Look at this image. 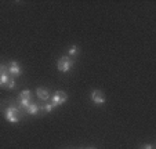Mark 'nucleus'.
I'll list each match as a JSON object with an SVG mask.
<instances>
[{"mask_svg": "<svg viewBox=\"0 0 156 149\" xmlns=\"http://www.w3.org/2000/svg\"><path fill=\"white\" fill-rule=\"evenodd\" d=\"M66 99H68V94L65 93V91H57V93H54V95L51 97V104H53L54 108H55V106H61L62 104L66 102Z\"/></svg>", "mask_w": 156, "mask_h": 149, "instance_id": "nucleus-3", "label": "nucleus"}, {"mask_svg": "<svg viewBox=\"0 0 156 149\" xmlns=\"http://www.w3.org/2000/svg\"><path fill=\"white\" fill-rule=\"evenodd\" d=\"M53 109H54L53 104H46L44 106H40V111H44V112H47V113H50Z\"/></svg>", "mask_w": 156, "mask_h": 149, "instance_id": "nucleus-12", "label": "nucleus"}, {"mask_svg": "<svg viewBox=\"0 0 156 149\" xmlns=\"http://www.w3.org/2000/svg\"><path fill=\"white\" fill-rule=\"evenodd\" d=\"M90 97H91V101L95 105H104L105 104V94L101 90H93Z\"/></svg>", "mask_w": 156, "mask_h": 149, "instance_id": "nucleus-4", "label": "nucleus"}, {"mask_svg": "<svg viewBox=\"0 0 156 149\" xmlns=\"http://www.w3.org/2000/svg\"><path fill=\"white\" fill-rule=\"evenodd\" d=\"M20 99H30L32 98V91L30 90H25L22 91V93L20 94V97H18Z\"/></svg>", "mask_w": 156, "mask_h": 149, "instance_id": "nucleus-10", "label": "nucleus"}, {"mask_svg": "<svg viewBox=\"0 0 156 149\" xmlns=\"http://www.w3.org/2000/svg\"><path fill=\"white\" fill-rule=\"evenodd\" d=\"M9 73L11 76H20L21 73H22V69H21L20 64L17 61H11L9 65Z\"/></svg>", "mask_w": 156, "mask_h": 149, "instance_id": "nucleus-5", "label": "nucleus"}, {"mask_svg": "<svg viewBox=\"0 0 156 149\" xmlns=\"http://www.w3.org/2000/svg\"><path fill=\"white\" fill-rule=\"evenodd\" d=\"M73 64H75V61L71 58V57L64 55V57H61V58L58 59V62H57V68H58V70L66 73V72H71Z\"/></svg>", "mask_w": 156, "mask_h": 149, "instance_id": "nucleus-1", "label": "nucleus"}, {"mask_svg": "<svg viewBox=\"0 0 156 149\" xmlns=\"http://www.w3.org/2000/svg\"><path fill=\"white\" fill-rule=\"evenodd\" d=\"M18 102H20V105L22 106L24 109H27V108H28V105H29V104L32 102V101H30V99H20V98H18Z\"/></svg>", "mask_w": 156, "mask_h": 149, "instance_id": "nucleus-11", "label": "nucleus"}, {"mask_svg": "<svg viewBox=\"0 0 156 149\" xmlns=\"http://www.w3.org/2000/svg\"><path fill=\"white\" fill-rule=\"evenodd\" d=\"M141 149H153V145H151V144H147V145H142Z\"/></svg>", "mask_w": 156, "mask_h": 149, "instance_id": "nucleus-15", "label": "nucleus"}, {"mask_svg": "<svg viewBox=\"0 0 156 149\" xmlns=\"http://www.w3.org/2000/svg\"><path fill=\"white\" fill-rule=\"evenodd\" d=\"M9 82H10V76H9V73H4V75H2V76H0V88L7 87Z\"/></svg>", "mask_w": 156, "mask_h": 149, "instance_id": "nucleus-8", "label": "nucleus"}, {"mask_svg": "<svg viewBox=\"0 0 156 149\" xmlns=\"http://www.w3.org/2000/svg\"><path fill=\"white\" fill-rule=\"evenodd\" d=\"M84 149H97V148H84Z\"/></svg>", "mask_w": 156, "mask_h": 149, "instance_id": "nucleus-16", "label": "nucleus"}, {"mask_svg": "<svg viewBox=\"0 0 156 149\" xmlns=\"http://www.w3.org/2000/svg\"><path fill=\"white\" fill-rule=\"evenodd\" d=\"M79 51H80L79 47L75 46V44H73V46H71V47L68 48V55H71V57H76L77 54H79Z\"/></svg>", "mask_w": 156, "mask_h": 149, "instance_id": "nucleus-9", "label": "nucleus"}, {"mask_svg": "<svg viewBox=\"0 0 156 149\" xmlns=\"http://www.w3.org/2000/svg\"><path fill=\"white\" fill-rule=\"evenodd\" d=\"M4 73H9V66L4 64H0V76L4 75Z\"/></svg>", "mask_w": 156, "mask_h": 149, "instance_id": "nucleus-13", "label": "nucleus"}, {"mask_svg": "<svg viewBox=\"0 0 156 149\" xmlns=\"http://www.w3.org/2000/svg\"><path fill=\"white\" fill-rule=\"evenodd\" d=\"M36 95H37V98L41 99V101H47V99L50 98L48 90H46V88H43V87H39L37 90H36Z\"/></svg>", "mask_w": 156, "mask_h": 149, "instance_id": "nucleus-6", "label": "nucleus"}, {"mask_svg": "<svg viewBox=\"0 0 156 149\" xmlns=\"http://www.w3.org/2000/svg\"><path fill=\"white\" fill-rule=\"evenodd\" d=\"M4 117H6L7 122L10 123H18L21 120V113L15 106H9V108L4 111Z\"/></svg>", "mask_w": 156, "mask_h": 149, "instance_id": "nucleus-2", "label": "nucleus"}, {"mask_svg": "<svg viewBox=\"0 0 156 149\" xmlns=\"http://www.w3.org/2000/svg\"><path fill=\"white\" fill-rule=\"evenodd\" d=\"M25 111H27V113L36 116V115H39V112H40V105H37V104H35V102H30Z\"/></svg>", "mask_w": 156, "mask_h": 149, "instance_id": "nucleus-7", "label": "nucleus"}, {"mask_svg": "<svg viewBox=\"0 0 156 149\" xmlns=\"http://www.w3.org/2000/svg\"><path fill=\"white\" fill-rule=\"evenodd\" d=\"M6 88H10V90H12V88H15V82L12 79H10V82H9V84H7V87Z\"/></svg>", "mask_w": 156, "mask_h": 149, "instance_id": "nucleus-14", "label": "nucleus"}]
</instances>
